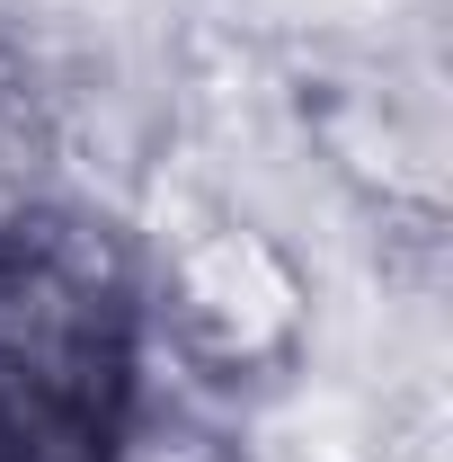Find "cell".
Wrapping results in <instances>:
<instances>
[{
	"label": "cell",
	"instance_id": "1",
	"mask_svg": "<svg viewBox=\"0 0 453 462\" xmlns=\"http://www.w3.org/2000/svg\"><path fill=\"white\" fill-rule=\"evenodd\" d=\"M152 329L196 383H240L267 374L302 338V276L267 231L205 223L161 258V302Z\"/></svg>",
	"mask_w": 453,
	"mask_h": 462
}]
</instances>
